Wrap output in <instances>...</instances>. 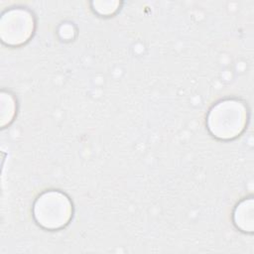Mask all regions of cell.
<instances>
[{
	"mask_svg": "<svg viewBox=\"0 0 254 254\" xmlns=\"http://www.w3.org/2000/svg\"><path fill=\"white\" fill-rule=\"evenodd\" d=\"M248 111L238 99H223L211 107L207 114L208 131L217 139L231 140L238 137L247 125Z\"/></svg>",
	"mask_w": 254,
	"mask_h": 254,
	"instance_id": "cell-1",
	"label": "cell"
},
{
	"mask_svg": "<svg viewBox=\"0 0 254 254\" xmlns=\"http://www.w3.org/2000/svg\"><path fill=\"white\" fill-rule=\"evenodd\" d=\"M35 30L33 14L22 8L6 11L0 20V37L8 46H21L28 42Z\"/></svg>",
	"mask_w": 254,
	"mask_h": 254,
	"instance_id": "cell-3",
	"label": "cell"
},
{
	"mask_svg": "<svg viewBox=\"0 0 254 254\" xmlns=\"http://www.w3.org/2000/svg\"><path fill=\"white\" fill-rule=\"evenodd\" d=\"M93 10L102 16L114 14L119 7V2L116 1H98L92 2Z\"/></svg>",
	"mask_w": 254,
	"mask_h": 254,
	"instance_id": "cell-5",
	"label": "cell"
},
{
	"mask_svg": "<svg viewBox=\"0 0 254 254\" xmlns=\"http://www.w3.org/2000/svg\"><path fill=\"white\" fill-rule=\"evenodd\" d=\"M33 214L41 227L48 230H58L69 223L72 217V205L64 192L48 190L36 199Z\"/></svg>",
	"mask_w": 254,
	"mask_h": 254,
	"instance_id": "cell-2",
	"label": "cell"
},
{
	"mask_svg": "<svg viewBox=\"0 0 254 254\" xmlns=\"http://www.w3.org/2000/svg\"><path fill=\"white\" fill-rule=\"evenodd\" d=\"M253 221V198L247 197L236 205L233 212V222L239 230L245 233H252L254 228Z\"/></svg>",
	"mask_w": 254,
	"mask_h": 254,
	"instance_id": "cell-4",
	"label": "cell"
}]
</instances>
